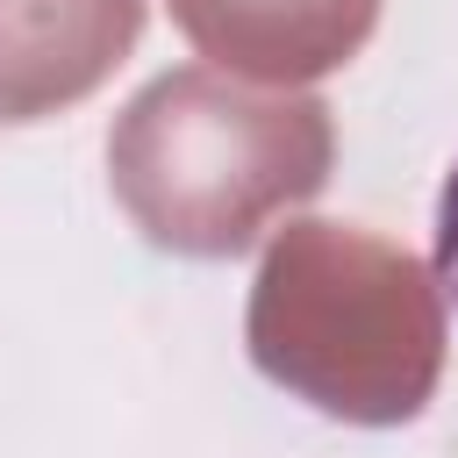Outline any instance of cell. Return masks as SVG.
Masks as SVG:
<instances>
[{
    "mask_svg": "<svg viewBox=\"0 0 458 458\" xmlns=\"http://www.w3.org/2000/svg\"><path fill=\"white\" fill-rule=\"evenodd\" d=\"M437 286H444V301H458V165L437 193Z\"/></svg>",
    "mask_w": 458,
    "mask_h": 458,
    "instance_id": "cell-5",
    "label": "cell"
},
{
    "mask_svg": "<svg viewBox=\"0 0 458 458\" xmlns=\"http://www.w3.org/2000/svg\"><path fill=\"white\" fill-rule=\"evenodd\" d=\"M172 21L208 64L250 86H308L365 50L379 0H172Z\"/></svg>",
    "mask_w": 458,
    "mask_h": 458,
    "instance_id": "cell-3",
    "label": "cell"
},
{
    "mask_svg": "<svg viewBox=\"0 0 458 458\" xmlns=\"http://www.w3.org/2000/svg\"><path fill=\"white\" fill-rule=\"evenodd\" d=\"M336 122L301 86H250L222 64L157 72L107 129V186L143 243L236 258L286 208L315 200Z\"/></svg>",
    "mask_w": 458,
    "mask_h": 458,
    "instance_id": "cell-1",
    "label": "cell"
},
{
    "mask_svg": "<svg viewBox=\"0 0 458 458\" xmlns=\"http://www.w3.org/2000/svg\"><path fill=\"white\" fill-rule=\"evenodd\" d=\"M243 344L250 365L308 408L394 429L415 422L444 379V286L415 250L358 222L308 215L265 243Z\"/></svg>",
    "mask_w": 458,
    "mask_h": 458,
    "instance_id": "cell-2",
    "label": "cell"
},
{
    "mask_svg": "<svg viewBox=\"0 0 458 458\" xmlns=\"http://www.w3.org/2000/svg\"><path fill=\"white\" fill-rule=\"evenodd\" d=\"M143 36V0H0V122L86 100Z\"/></svg>",
    "mask_w": 458,
    "mask_h": 458,
    "instance_id": "cell-4",
    "label": "cell"
}]
</instances>
